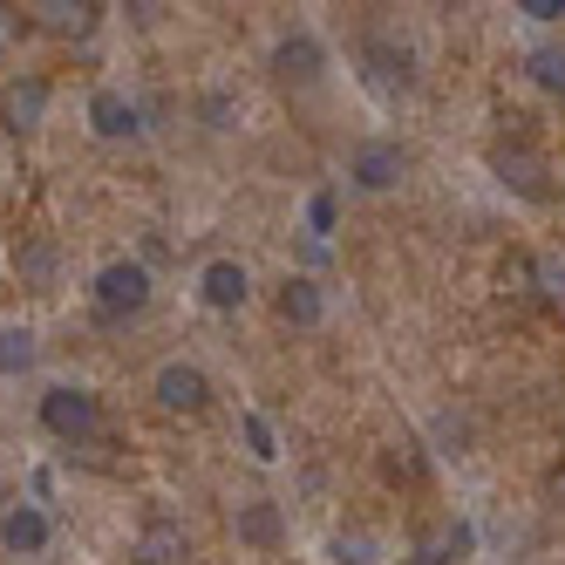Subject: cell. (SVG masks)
<instances>
[{"mask_svg": "<svg viewBox=\"0 0 565 565\" xmlns=\"http://www.w3.org/2000/svg\"><path fill=\"white\" fill-rule=\"evenodd\" d=\"M150 266L143 259H109V266H96V279H89V300H96V320L103 328H124V320H137L143 307H150Z\"/></svg>", "mask_w": 565, "mask_h": 565, "instance_id": "obj_1", "label": "cell"}, {"mask_svg": "<svg viewBox=\"0 0 565 565\" xmlns=\"http://www.w3.org/2000/svg\"><path fill=\"white\" fill-rule=\"evenodd\" d=\"M42 429H49L55 443H96V436H103V402H96L89 388L55 382V388L42 395Z\"/></svg>", "mask_w": 565, "mask_h": 565, "instance_id": "obj_2", "label": "cell"}, {"mask_svg": "<svg viewBox=\"0 0 565 565\" xmlns=\"http://www.w3.org/2000/svg\"><path fill=\"white\" fill-rule=\"evenodd\" d=\"M150 395H157V409H171V416H198L212 402V375L198 369V361H164V369L150 375Z\"/></svg>", "mask_w": 565, "mask_h": 565, "instance_id": "obj_3", "label": "cell"}, {"mask_svg": "<svg viewBox=\"0 0 565 565\" xmlns=\"http://www.w3.org/2000/svg\"><path fill=\"white\" fill-rule=\"evenodd\" d=\"M49 539H55V524H49V504L21 498V504H8V511H0V545H8L14 558H34V552H49Z\"/></svg>", "mask_w": 565, "mask_h": 565, "instance_id": "obj_4", "label": "cell"}, {"mask_svg": "<svg viewBox=\"0 0 565 565\" xmlns=\"http://www.w3.org/2000/svg\"><path fill=\"white\" fill-rule=\"evenodd\" d=\"M402 171H409V150L402 143H361L354 157H348V178H354V191H395L402 184Z\"/></svg>", "mask_w": 565, "mask_h": 565, "instance_id": "obj_5", "label": "cell"}, {"mask_svg": "<svg viewBox=\"0 0 565 565\" xmlns=\"http://www.w3.org/2000/svg\"><path fill=\"white\" fill-rule=\"evenodd\" d=\"M198 300H205L212 313H238L253 300V279H246V266L238 259H212L205 273H198Z\"/></svg>", "mask_w": 565, "mask_h": 565, "instance_id": "obj_6", "label": "cell"}, {"mask_svg": "<svg viewBox=\"0 0 565 565\" xmlns=\"http://www.w3.org/2000/svg\"><path fill=\"white\" fill-rule=\"evenodd\" d=\"M42 116H49V75H14L0 89V124L8 130H34Z\"/></svg>", "mask_w": 565, "mask_h": 565, "instance_id": "obj_7", "label": "cell"}, {"mask_svg": "<svg viewBox=\"0 0 565 565\" xmlns=\"http://www.w3.org/2000/svg\"><path fill=\"white\" fill-rule=\"evenodd\" d=\"M89 130H96L103 143H124V137L143 130V109H137L124 89H96V96H89Z\"/></svg>", "mask_w": 565, "mask_h": 565, "instance_id": "obj_8", "label": "cell"}, {"mask_svg": "<svg viewBox=\"0 0 565 565\" xmlns=\"http://www.w3.org/2000/svg\"><path fill=\"white\" fill-rule=\"evenodd\" d=\"M96 21H103L96 0H49V8H34V28L62 34V42H83V34H96Z\"/></svg>", "mask_w": 565, "mask_h": 565, "instance_id": "obj_9", "label": "cell"}, {"mask_svg": "<svg viewBox=\"0 0 565 565\" xmlns=\"http://www.w3.org/2000/svg\"><path fill=\"white\" fill-rule=\"evenodd\" d=\"M273 68L279 75H287V83H320V42H313V34H279V42H273Z\"/></svg>", "mask_w": 565, "mask_h": 565, "instance_id": "obj_10", "label": "cell"}, {"mask_svg": "<svg viewBox=\"0 0 565 565\" xmlns=\"http://www.w3.org/2000/svg\"><path fill=\"white\" fill-rule=\"evenodd\" d=\"M361 62H369V83H375V89H409V83H416V75H409V55H402L395 42H382V34H375V42H361Z\"/></svg>", "mask_w": 565, "mask_h": 565, "instance_id": "obj_11", "label": "cell"}, {"mask_svg": "<svg viewBox=\"0 0 565 565\" xmlns=\"http://www.w3.org/2000/svg\"><path fill=\"white\" fill-rule=\"evenodd\" d=\"M279 313H287L294 328H320V313H328V300H320V279H313V273H294L287 287H279Z\"/></svg>", "mask_w": 565, "mask_h": 565, "instance_id": "obj_12", "label": "cell"}, {"mask_svg": "<svg viewBox=\"0 0 565 565\" xmlns=\"http://www.w3.org/2000/svg\"><path fill=\"white\" fill-rule=\"evenodd\" d=\"M232 524H238V545H259V552H266V545H279V532H287V524H279V504H273V498L238 504V518H232Z\"/></svg>", "mask_w": 565, "mask_h": 565, "instance_id": "obj_13", "label": "cell"}, {"mask_svg": "<svg viewBox=\"0 0 565 565\" xmlns=\"http://www.w3.org/2000/svg\"><path fill=\"white\" fill-rule=\"evenodd\" d=\"M137 558H143V565H178V558H184V524L150 518L143 532H137Z\"/></svg>", "mask_w": 565, "mask_h": 565, "instance_id": "obj_14", "label": "cell"}, {"mask_svg": "<svg viewBox=\"0 0 565 565\" xmlns=\"http://www.w3.org/2000/svg\"><path fill=\"white\" fill-rule=\"evenodd\" d=\"M498 171H504V184H518L524 198H552V184H545V164L532 150H498Z\"/></svg>", "mask_w": 565, "mask_h": 565, "instance_id": "obj_15", "label": "cell"}, {"mask_svg": "<svg viewBox=\"0 0 565 565\" xmlns=\"http://www.w3.org/2000/svg\"><path fill=\"white\" fill-rule=\"evenodd\" d=\"M34 369V328L0 320V375H28Z\"/></svg>", "mask_w": 565, "mask_h": 565, "instance_id": "obj_16", "label": "cell"}, {"mask_svg": "<svg viewBox=\"0 0 565 565\" xmlns=\"http://www.w3.org/2000/svg\"><path fill=\"white\" fill-rule=\"evenodd\" d=\"M238 436H246L253 463H279V429L266 423V409H238Z\"/></svg>", "mask_w": 565, "mask_h": 565, "instance_id": "obj_17", "label": "cell"}, {"mask_svg": "<svg viewBox=\"0 0 565 565\" xmlns=\"http://www.w3.org/2000/svg\"><path fill=\"white\" fill-rule=\"evenodd\" d=\"M328 565H382V545L369 532H334L328 539Z\"/></svg>", "mask_w": 565, "mask_h": 565, "instance_id": "obj_18", "label": "cell"}, {"mask_svg": "<svg viewBox=\"0 0 565 565\" xmlns=\"http://www.w3.org/2000/svg\"><path fill=\"white\" fill-rule=\"evenodd\" d=\"M334 225H341V191H313L307 198V238H313V246H328Z\"/></svg>", "mask_w": 565, "mask_h": 565, "instance_id": "obj_19", "label": "cell"}, {"mask_svg": "<svg viewBox=\"0 0 565 565\" xmlns=\"http://www.w3.org/2000/svg\"><path fill=\"white\" fill-rule=\"evenodd\" d=\"M470 552H477V524H470V518L443 524V539H436V558H443V565H463Z\"/></svg>", "mask_w": 565, "mask_h": 565, "instance_id": "obj_20", "label": "cell"}, {"mask_svg": "<svg viewBox=\"0 0 565 565\" xmlns=\"http://www.w3.org/2000/svg\"><path fill=\"white\" fill-rule=\"evenodd\" d=\"M532 83L565 96V49H532Z\"/></svg>", "mask_w": 565, "mask_h": 565, "instance_id": "obj_21", "label": "cell"}, {"mask_svg": "<svg viewBox=\"0 0 565 565\" xmlns=\"http://www.w3.org/2000/svg\"><path fill=\"white\" fill-rule=\"evenodd\" d=\"M205 124H212V130H232V124H238V103H232L225 89H212V96H205Z\"/></svg>", "mask_w": 565, "mask_h": 565, "instance_id": "obj_22", "label": "cell"}, {"mask_svg": "<svg viewBox=\"0 0 565 565\" xmlns=\"http://www.w3.org/2000/svg\"><path fill=\"white\" fill-rule=\"evenodd\" d=\"M532 279H539V294H565V259H532Z\"/></svg>", "mask_w": 565, "mask_h": 565, "instance_id": "obj_23", "label": "cell"}, {"mask_svg": "<svg viewBox=\"0 0 565 565\" xmlns=\"http://www.w3.org/2000/svg\"><path fill=\"white\" fill-rule=\"evenodd\" d=\"M382 470H388V477H423V463H416V443H395V450L382 457Z\"/></svg>", "mask_w": 565, "mask_h": 565, "instance_id": "obj_24", "label": "cell"}, {"mask_svg": "<svg viewBox=\"0 0 565 565\" xmlns=\"http://www.w3.org/2000/svg\"><path fill=\"white\" fill-rule=\"evenodd\" d=\"M518 14L539 21V28H552V21H565V0H518Z\"/></svg>", "mask_w": 565, "mask_h": 565, "instance_id": "obj_25", "label": "cell"}, {"mask_svg": "<svg viewBox=\"0 0 565 565\" xmlns=\"http://www.w3.org/2000/svg\"><path fill=\"white\" fill-rule=\"evenodd\" d=\"M21 273H28V279H49V273H55V253H49V246H28V253H21Z\"/></svg>", "mask_w": 565, "mask_h": 565, "instance_id": "obj_26", "label": "cell"}, {"mask_svg": "<svg viewBox=\"0 0 565 565\" xmlns=\"http://www.w3.org/2000/svg\"><path fill=\"white\" fill-rule=\"evenodd\" d=\"M14 28H21V14H14V8H0V42H8Z\"/></svg>", "mask_w": 565, "mask_h": 565, "instance_id": "obj_27", "label": "cell"}, {"mask_svg": "<svg viewBox=\"0 0 565 565\" xmlns=\"http://www.w3.org/2000/svg\"><path fill=\"white\" fill-rule=\"evenodd\" d=\"M0 511H8V504H0Z\"/></svg>", "mask_w": 565, "mask_h": 565, "instance_id": "obj_28", "label": "cell"}]
</instances>
